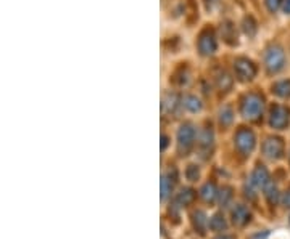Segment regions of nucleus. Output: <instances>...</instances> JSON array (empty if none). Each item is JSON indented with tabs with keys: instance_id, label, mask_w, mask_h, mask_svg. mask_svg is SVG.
<instances>
[{
	"instance_id": "nucleus-23",
	"label": "nucleus",
	"mask_w": 290,
	"mask_h": 239,
	"mask_svg": "<svg viewBox=\"0 0 290 239\" xmlns=\"http://www.w3.org/2000/svg\"><path fill=\"white\" fill-rule=\"evenodd\" d=\"M279 4H280V0H266V5L269 8V12H276Z\"/></svg>"
},
{
	"instance_id": "nucleus-8",
	"label": "nucleus",
	"mask_w": 290,
	"mask_h": 239,
	"mask_svg": "<svg viewBox=\"0 0 290 239\" xmlns=\"http://www.w3.org/2000/svg\"><path fill=\"white\" fill-rule=\"evenodd\" d=\"M198 48L201 51V55H212L216 50V40L213 37V34L210 31H205L200 35L198 39Z\"/></svg>"
},
{
	"instance_id": "nucleus-9",
	"label": "nucleus",
	"mask_w": 290,
	"mask_h": 239,
	"mask_svg": "<svg viewBox=\"0 0 290 239\" xmlns=\"http://www.w3.org/2000/svg\"><path fill=\"white\" fill-rule=\"evenodd\" d=\"M250 180L257 188H265L269 183V172L266 170L265 165H257V169L253 170Z\"/></svg>"
},
{
	"instance_id": "nucleus-12",
	"label": "nucleus",
	"mask_w": 290,
	"mask_h": 239,
	"mask_svg": "<svg viewBox=\"0 0 290 239\" xmlns=\"http://www.w3.org/2000/svg\"><path fill=\"white\" fill-rule=\"evenodd\" d=\"M200 196H201V199L206 201V202L215 201L216 196H218L216 185H215V183H205V185H203V188L200 190Z\"/></svg>"
},
{
	"instance_id": "nucleus-18",
	"label": "nucleus",
	"mask_w": 290,
	"mask_h": 239,
	"mask_svg": "<svg viewBox=\"0 0 290 239\" xmlns=\"http://www.w3.org/2000/svg\"><path fill=\"white\" fill-rule=\"evenodd\" d=\"M184 106H186V108H187L189 111H192V112H197V111L201 109L200 100L197 98V96H192V95L186 96V100H184Z\"/></svg>"
},
{
	"instance_id": "nucleus-25",
	"label": "nucleus",
	"mask_w": 290,
	"mask_h": 239,
	"mask_svg": "<svg viewBox=\"0 0 290 239\" xmlns=\"http://www.w3.org/2000/svg\"><path fill=\"white\" fill-rule=\"evenodd\" d=\"M268 231H265V233H263V236H261V233H258V234H255V236H252V239H266L268 237Z\"/></svg>"
},
{
	"instance_id": "nucleus-27",
	"label": "nucleus",
	"mask_w": 290,
	"mask_h": 239,
	"mask_svg": "<svg viewBox=\"0 0 290 239\" xmlns=\"http://www.w3.org/2000/svg\"><path fill=\"white\" fill-rule=\"evenodd\" d=\"M282 2H284V12L290 13V0H282Z\"/></svg>"
},
{
	"instance_id": "nucleus-3",
	"label": "nucleus",
	"mask_w": 290,
	"mask_h": 239,
	"mask_svg": "<svg viewBox=\"0 0 290 239\" xmlns=\"http://www.w3.org/2000/svg\"><path fill=\"white\" fill-rule=\"evenodd\" d=\"M265 65L269 73H277L284 66V51L277 45H272L266 50L265 55Z\"/></svg>"
},
{
	"instance_id": "nucleus-7",
	"label": "nucleus",
	"mask_w": 290,
	"mask_h": 239,
	"mask_svg": "<svg viewBox=\"0 0 290 239\" xmlns=\"http://www.w3.org/2000/svg\"><path fill=\"white\" fill-rule=\"evenodd\" d=\"M263 153L269 159H279L284 153V143L280 138H268L263 145Z\"/></svg>"
},
{
	"instance_id": "nucleus-15",
	"label": "nucleus",
	"mask_w": 290,
	"mask_h": 239,
	"mask_svg": "<svg viewBox=\"0 0 290 239\" xmlns=\"http://www.w3.org/2000/svg\"><path fill=\"white\" fill-rule=\"evenodd\" d=\"M234 121V112L231 108H223L221 111H219V124H221L223 127H229L231 124Z\"/></svg>"
},
{
	"instance_id": "nucleus-21",
	"label": "nucleus",
	"mask_w": 290,
	"mask_h": 239,
	"mask_svg": "<svg viewBox=\"0 0 290 239\" xmlns=\"http://www.w3.org/2000/svg\"><path fill=\"white\" fill-rule=\"evenodd\" d=\"M218 196H219V202H221V206L227 207V204H229L231 199H232V190L231 188H223L221 193H218Z\"/></svg>"
},
{
	"instance_id": "nucleus-17",
	"label": "nucleus",
	"mask_w": 290,
	"mask_h": 239,
	"mask_svg": "<svg viewBox=\"0 0 290 239\" xmlns=\"http://www.w3.org/2000/svg\"><path fill=\"white\" fill-rule=\"evenodd\" d=\"M210 228L213 229V231H223V229L227 228V223L226 220L221 214H216L212 220H210Z\"/></svg>"
},
{
	"instance_id": "nucleus-28",
	"label": "nucleus",
	"mask_w": 290,
	"mask_h": 239,
	"mask_svg": "<svg viewBox=\"0 0 290 239\" xmlns=\"http://www.w3.org/2000/svg\"><path fill=\"white\" fill-rule=\"evenodd\" d=\"M216 239H235L234 236H227V234H223V236H218Z\"/></svg>"
},
{
	"instance_id": "nucleus-16",
	"label": "nucleus",
	"mask_w": 290,
	"mask_h": 239,
	"mask_svg": "<svg viewBox=\"0 0 290 239\" xmlns=\"http://www.w3.org/2000/svg\"><path fill=\"white\" fill-rule=\"evenodd\" d=\"M265 194H266L268 202H269V204H272V206H274L276 202L279 201V191L276 188V185H272L271 182L265 187Z\"/></svg>"
},
{
	"instance_id": "nucleus-19",
	"label": "nucleus",
	"mask_w": 290,
	"mask_h": 239,
	"mask_svg": "<svg viewBox=\"0 0 290 239\" xmlns=\"http://www.w3.org/2000/svg\"><path fill=\"white\" fill-rule=\"evenodd\" d=\"M272 92L279 96H290V82L284 81V82H277L274 87H272Z\"/></svg>"
},
{
	"instance_id": "nucleus-14",
	"label": "nucleus",
	"mask_w": 290,
	"mask_h": 239,
	"mask_svg": "<svg viewBox=\"0 0 290 239\" xmlns=\"http://www.w3.org/2000/svg\"><path fill=\"white\" fill-rule=\"evenodd\" d=\"M198 145H200V148L203 149V151H210V148H212V145H213V132L210 130V129H206V130H203L201 132V135H200V138H198Z\"/></svg>"
},
{
	"instance_id": "nucleus-24",
	"label": "nucleus",
	"mask_w": 290,
	"mask_h": 239,
	"mask_svg": "<svg viewBox=\"0 0 290 239\" xmlns=\"http://www.w3.org/2000/svg\"><path fill=\"white\" fill-rule=\"evenodd\" d=\"M284 204H285V207H290V190L285 193V196H284Z\"/></svg>"
},
{
	"instance_id": "nucleus-4",
	"label": "nucleus",
	"mask_w": 290,
	"mask_h": 239,
	"mask_svg": "<svg viewBox=\"0 0 290 239\" xmlns=\"http://www.w3.org/2000/svg\"><path fill=\"white\" fill-rule=\"evenodd\" d=\"M193 141H195V129H193L192 124H186L182 126L179 134H178V146H179V153L187 154L189 149L192 148Z\"/></svg>"
},
{
	"instance_id": "nucleus-26",
	"label": "nucleus",
	"mask_w": 290,
	"mask_h": 239,
	"mask_svg": "<svg viewBox=\"0 0 290 239\" xmlns=\"http://www.w3.org/2000/svg\"><path fill=\"white\" fill-rule=\"evenodd\" d=\"M166 146H168V137L163 135L161 137V149H166Z\"/></svg>"
},
{
	"instance_id": "nucleus-20",
	"label": "nucleus",
	"mask_w": 290,
	"mask_h": 239,
	"mask_svg": "<svg viewBox=\"0 0 290 239\" xmlns=\"http://www.w3.org/2000/svg\"><path fill=\"white\" fill-rule=\"evenodd\" d=\"M171 190H173V182L166 175H163L161 176V199L168 198V194L171 193Z\"/></svg>"
},
{
	"instance_id": "nucleus-2",
	"label": "nucleus",
	"mask_w": 290,
	"mask_h": 239,
	"mask_svg": "<svg viewBox=\"0 0 290 239\" xmlns=\"http://www.w3.org/2000/svg\"><path fill=\"white\" fill-rule=\"evenodd\" d=\"M235 148L242 156H250V153L253 151L255 143H257V138H255V134L248 129H240L235 134Z\"/></svg>"
},
{
	"instance_id": "nucleus-1",
	"label": "nucleus",
	"mask_w": 290,
	"mask_h": 239,
	"mask_svg": "<svg viewBox=\"0 0 290 239\" xmlns=\"http://www.w3.org/2000/svg\"><path fill=\"white\" fill-rule=\"evenodd\" d=\"M240 109H242V114L245 119L257 121L263 112V98L257 93H250L242 100Z\"/></svg>"
},
{
	"instance_id": "nucleus-13",
	"label": "nucleus",
	"mask_w": 290,
	"mask_h": 239,
	"mask_svg": "<svg viewBox=\"0 0 290 239\" xmlns=\"http://www.w3.org/2000/svg\"><path fill=\"white\" fill-rule=\"evenodd\" d=\"M193 225H195V228L198 229L200 233H205L206 229V225H208V218H206V214L203 210H197L193 212Z\"/></svg>"
},
{
	"instance_id": "nucleus-10",
	"label": "nucleus",
	"mask_w": 290,
	"mask_h": 239,
	"mask_svg": "<svg viewBox=\"0 0 290 239\" xmlns=\"http://www.w3.org/2000/svg\"><path fill=\"white\" fill-rule=\"evenodd\" d=\"M250 218H252V214H250V210L245 207V206H235L234 210H232V222L235 225H245V223H248L250 222Z\"/></svg>"
},
{
	"instance_id": "nucleus-5",
	"label": "nucleus",
	"mask_w": 290,
	"mask_h": 239,
	"mask_svg": "<svg viewBox=\"0 0 290 239\" xmlns=\"http://www.w3.org/2000/svg\"><path fill=\"white\" fill-rule=\"evenodd\" d=\"M234 69H235L237 77H239L240 81H250V79H253L255 74H257V68H255V65L247 58L237 59L235 65H234Z\"/></svg>"
},
{
	"instance_id": "nucleus-11",
	"label": "nucleus",
	"mask_w": 290,
	"mask_h": 239,
	"mask_svg": "<svg viewBox=\"0 0 290 239\" xmlns=\"http://www.w3.org/2000/svg\"><path fill=\"white\" fill-rule=\"evenodd\" d=\"M193 199H195V191L190 190V188H186V190H182V191L178 194V198H176L174 206H176V207L187 206V204H190V202H192Z\"/></svg>"
},
{
	"instance_id": "nucleus-6",
	"label": "nucleus",
	"mask_w": 290,
	"mask_h": 239,
	"mask_svg": "<svg viewBox=\"0 0 290 239\" xmlns=\"http://www.w3.org/2000/svg\"><path fill=\"white\" fill-rule=\"evenodd\" d=\"M288 109H285L284 106H272L271 109V117H269V124L271 127L274 129H284L287 124H288Z\"/></svg>"
},
{
	"instance_id": "nucleus-22",
	"label": "nucleus",
	"mask_w": 290,
	"mask_h": 239,
	"mask_svg": "<svg viewBox=\"0 0 290 239\" xmlns=\"http://www.w3.org/2000/svg\"><path fill=\"white\" fill-rule=\"evenodd\" d=\"M186 175H187V178H189L190 182H195V180L198 178V169H197V165H189V169H187Z\"/></svg>"
}]
</instances>
